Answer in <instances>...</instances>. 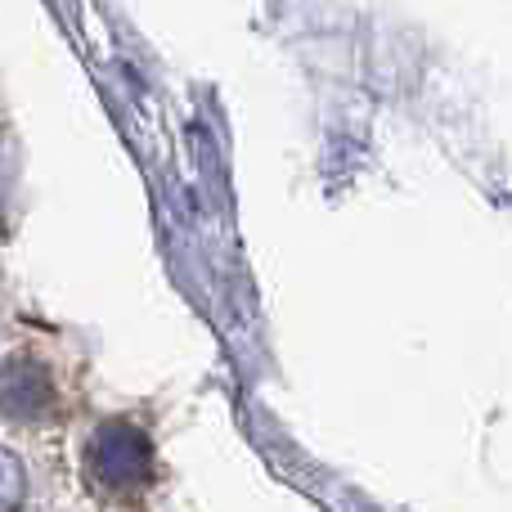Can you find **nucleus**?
<instances>
[{
	"instance_id": "f257e3e1",
	"label": "nucleus",
	"mask_w": 512,
	"mask_h": 512,
	"mask_svg": "<svg viewBox=\"0 0 512 512\" xmlns=\"http://www.w3.org/2000/svg\"><path fill=\"white\" fill-rule=\"evenodd\" d=\"M81 468H86L90 486L104 495H140L153 481V445L126 418H108L90 432L86 450H81Z\"/></svg>"
},
{
	"instance_id": "f03ea898",
	"label": "nucleus",
	"mask_w": 512,
	"mask_h": 512,
	"mask_svg": "<svg viewBox=\"0 0 512 512\" xmlns=\"http://www.w3.org/2000/svg\"><path fill=\"white\" fill-rule=\"evenodd\" d=\"M54 405H59L54 378L41 360H32V355H5L0 360V418L5 423H45Z\"/></svg>"
},
{
	"instance_id": "7ed1b4c3",
	"label": "nucleus",
	"mask_w": 512,
	"mask_h": 512,
	"mask_svg": "<svg viewBox=\"0 0 512 512\" xmlns=\"http://www.w3.org/2000/svg\"><path fill=\"white\" fill-rule=\"evenodd\" d=\"M27 499V472L14 454L0 445V512H18Z\"/></svg>"
}]
</instances>
